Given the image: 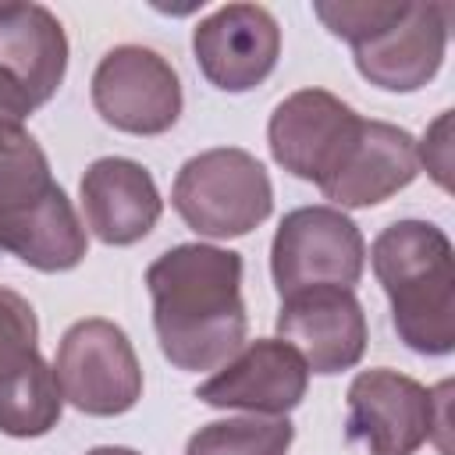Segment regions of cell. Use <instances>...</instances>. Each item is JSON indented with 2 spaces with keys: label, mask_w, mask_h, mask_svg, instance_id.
Listing matches in <instances>:
<instances>
[{
  "label": "cell",
  "mask_w": 455,
  "mask_h": 455,
  "mask_svg": "<svg viewBox=\"0 0 455 455\" xmlns=\"http://www.w3.org/2000/svg\"><path fill=\"white\" fill-rule=\"evenodd\" d=\"M89 92L96 114L128 135H164L178 124L185 107L181 78L171 60L139 43L107 50L92 71Z\"/></svg>",
  "instance_id": "8"
},
{
  "label": "cell",
  "mask_w": 455,
  "mask_h": 455,
  "mask_svg": "<svg viewBox=\"0 0 455 455\" xmlns=\"http://www.w3.org/2000/svg\"><path fill=\"white\" fill-rule=\"evenodd\" d=\"M359 124L363 117L334 92L299 89L274 107L267 121V146L277 167L320 188L341 164Z\"/></svg>",
  "instance_id": "10"
},
{
  "label": "cell",
  "mask_w": 455,
  "mask_h": 455,
  "mask_svg": "<svg viewBox=\"0 0 455 455\" xmlns=\"http://www.w3.org/2000/svg\"><path fill=\"white\" fill-rule=\"evenodd\" d=\"M60 412L64 395L57 387L53 366L43 355L0 380V434L43 437L60 423Z\"/></svg>",
  "instance_id": "17"
},
{
  "label": "cell",
  "mask_w": 455,
  "mask_h": 455,
  "mask_svg": "<svg viewBox=\"0 0 455 455\" xmlns=\"http://www.w3.org/2000/svg\"><path fill=\"white\" fill-rule=\"evenodd\" d=\"M32 110H36V107H32L28 92L0 68V149L21 142V139L28 135L25 121H28Z\"/></svg>",
  "instance_id": "21"
},
{
  "label": "cell",
  "mask_w": 455,
  "mask_h": 455,
  "mask_svg": "<svg viewBox=\"0 0 455 455\" xmlns=\"http://www.w3.org/2000/svg\"><path fill=\"white\" fill-rule=\"evenodd\" d=\"M416 164L427 167V174L441 185V188H451V110H444L423 135V142H416Z\"/></svg>",
  "instance_id": "20"
},
{
  "label": "cell",
  "mask_w": 455,
  "mask_h": 455,
  "mask_svg": "<svg viewBox=\"0 0 455 455\" xmlns=\"http://www.w3.org/2000/svg\"><path fill=\"white\" fill-rule=\"evenodd\" d=\"M295 427L288 416H235L199 427L185 455H288Z\"/></svg>",
  "instance_id": "18"
},
{
  "label": "cell",
  "mask_w": 455,
  "mask_h": 455,
  "mask_svg": "<svg viewBox=\"0 0 455 455\" xmlns=\"http://www.w3.org/2000/svg\"><path fill=\"white\" fill-rule=\"evenodd\" d=\"M448 395L451 380L423 387L387 366L363 370L348 384V437L370 455H416L448 430Z\"/></svg>",
  "instance_id": "5"
},
{
  "label": "cell",
  "mask_w": 455,
  "mask_h": 455,
  "mask_svg": "<svg viewBox=\"0 0 455 455\" xmlns=\"http://www.w3.org/2000/svg\"><path fill=\"white\" fill-rule=\"evenodd\" d=\"M192 57L220 92H249L281 57V25L259 4H224L192 28Z\"/></svg>",
  "instance_id": "11"
},
{
  "label": "cell",
  "mask_w": 455,
  "mask_h": 455,
  "mask_svg": "<svg viewBox=\"0 0 455 455\" xmlns=\"http://www.w3.org/2000/svg\"><path fill=\"white\" fill-rule=\"evenodd\" d=\"M171 206L203 238H242L270 217L274 185L252 153L217 146L181 164L171 185Z\"/></svg>",
  "instance_id": "4"
},
{
  "label": "cell",
  "mask_w": 455,
  "mask_h": 455,
  "mask_svg": "<svg viewBox=\"0 0 455 455\" xmlns=\"http://www.w3.org/2000/svg\"><path fill=\"white\" fill-rule=\"evenodd\" d=\"M277 338L302 355L309 373L331 377L363 359L370 327L352 288H306L281 299Z\"/></svg>",
  "instance_id": "12"
},
{
  "label": "cell",
  "mask_w": 455,
  "mask_h": 455,
  "mask_svg": "<svg viewBox=\"0 0 455 455\" xmlns=\"http://www.w3.org/2000/svg\"><path fill=\"white\" fill-rule=\"evenodd\" d=\"M39 355V320L25 295L0 288V380Z\"/></svg>",
  "instance_id": "19"
},
{
  "label": "cell",
  "mask_w": 455,
  "mask_h": 455,
  "mask_svg": "<svg viewBox=\"0 0 455 455\" xmlns=\"http://www.w3.org/2000/svg\"><path fill=\"white\" fill-rule=\"evenodd\" d=\"M153 331L174 370L203 373L245 345L242 256L235 249L185 242L146 267Z\"/></svg>",
  "instance_id": "1"
},
{
  "label": "cell",
  "mask_w": 455,
  "mask_h": 455,
  "mask_svg": "<svg viewBox=\"0 0 455 455\" xmlns=\"http://www.w3.org/2000/svg\"><path fill=\"white\" fill-rule=\"evenodd\" d=\"M366 267L359 224L327 203L284 213L270 242V277L281 299L306 288H355Z\"/></svg>",
  "instance_id": "6"
},
{
  "label": "cell",
  "mask_w": 455,
  "mask_h": 455,
  "mask_svg": "<svg viewBox=\"0 0 455 455\" xmlns=\"http://www.w3.org/2000/svg\"><path fill=\"white\" fill-rule=\"evenodd\" d=\"M448 21V4L398 0L384 25L352 46V60L370 85L384 92H416L444 64Z\"/></svg>",
  "instance_id": "9"
},
{
  "label": "cell",
  "mask_w": 455,
  "mask_h": 455,
  "mask_svg": "<svg viewBox=\"0 0 455 455\" xmlns=\"http://www.w3.org/2000/svg\"><path fill=\"white\" fill-rule=\"evenodd\" d=\"M370 267L391 302L398 341L419 355L455 348V256L451 238L430 220H395L370 249Z\"/></svg>",
  "instance_id": "2"
},
{
  "label": "cell",
  "mask_w": 455,
  "mask_h": 455,
  "mask_svg": "<svg viewBox=\"0 0 455 455\" xmlns=\"http://www.w3.org/2000/svg\"><path fill=\"white\" fill-rule=\"evenodd\" d=\"M309 387L302 355L281 338L245 341L210 380L196 387V398L213 409H245L249 416H288Z\"/></svg>",
  "instance_id": "13"
},
{
  "label": "cell",
  "mask_w": 455,
  "mask_h": 455,
  "mask_svg": "<svg viewBox=\"0 0 455 455\" xmlns=\"http://www.w3.org/2000/svg\"><path fill=\"white\" fill-rule=\"evenodd\" d=\"M53 377L68 405L85 416H121L142 398V366L128 334L103 316L78 320L64 331Z\"/></svg>",
  "instance_id": "7"
},
{
  "label": "cell",
  "mask_w": 455,
  "mask_h": 455,
  "mask_svg": "<svg viewBox=\"0 0 455 455\" xmlns=\"http://www.w3.org/2000/svg\"><path fill=\"white\" fill-rule=\"evenodd\" d=\"M0 68L28 92L39 110L68 71V36L43 4H0Z\"/></svg>",
  "instance_id": "16"
},
{
  "label": "cell",
  "mask_w": 455,
  "mask_h": 455,
  "mask_svg": "<svg viewBox=\"0 0 455 455\" xmlns=\"http://www.w3.org/2000/svg\"><path fill=\"white\" fill-rule=\"evenodd\" d=\"M82 224L103 245H135L142 242L160 213L164 199L153 174L128 156H100L85 167L78 181Z\"/></svg>",
  "instance_id": "14"
},
{
  "label": "cell",
  "mask_w": 455,
  "mask_h": 455,
  "mask_svg": "<svg viewBox=\"0 0 455 455\" xmlns=\"http://www.w3.org/2000/svg\"><path fill=\"white\" fill-rule=\"evenodd\" d=\"M416 139L398 124L363 117L352 146L345 149L334 174L320 185V192L334 210H363L398 196L416 181Z\"/></svg>",
  "instance_id": "15"
},
{
  "label": "cell",
  "mask_w": 455,
  "mask_h": 455,
  "mask_svg": "<svg viewBox=\"0 0 455 455\" xmlns=\"http://www.w3.org/2000/svg\"><path fill=\"white\" fill-rule=\"evenodd\" d=\"M85 455H139L135 448H121V444H100V448H89Z\"/></svg>",
  "instance_id": "22"
},
{
  "label": "cell",
  "mask_w": 455,
  "mask_h": 455,
  "mask_svg": "<svg viewBox=\"0 0 455 455\" xmlns=\"http://www.w3.org/2000/svg\"><path fill=\"white\" fill-rule=\"evenodd\" d=\"M0 249L43 274L75 270L89 252V231L32 135L0 149Z\"/></svg>",
  "instance_id": "3"
}]
</instances>
